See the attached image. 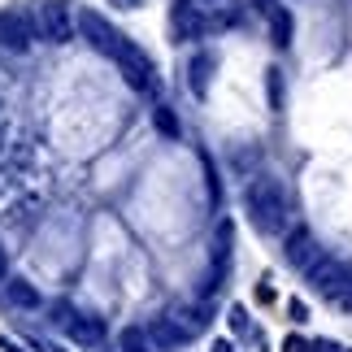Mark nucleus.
Masks as SVG:
<instances>
[{
    "mask_svg": "<svg viewBox=\"0 0 352 352\" xmlns=\"http://www.w3.org/2000/svg\"><path fill=\"white\" fill-rule=\"evenodd\" d=\"M243 213H248L256 235H283L292 222V200L287 187L274 174H252L248 187H243Z\"/></svg>",
    "mask_w": 352,
    "mask_h": 352,
    "instance_id": "1",
    "label": "nucleus"
},
{
    "mask_svg": "<svg viewBox=\"0 0 352 352\" xmlns=\"http://www.w3.org/2000/svg\"><path fill=\"white\" fill-rule=\"evenodd\" d=\"M35 31L48 44H70L78 31V18L70 13V0H39L35 5Z\"/></svg>",
    "mask_w": 352,
    "mask_h": 352,
    "instance_id": "2",
    "label": "nucleus"
},
{
    "mask_svg": "<svg viewBox=\"0 0 352 352\" xmlns=\"http://www.w3.org/2000/svg\"><path fill=\"white\" fill-rule=\"evenodd\" d=\"M113 61H118V74L126 78L135 91H153V87H157V65H153V57H148L140 44H131L126 35H122Z\"/></svg>",
    "mask_w": 352,
    "mask_h": 352,
    "instance_id": "3",
    "label": "nucleus"
},
{
    "mask_svg": "<svg viewBox=\"0 0 352 352\" xmlns=\"http://www.w3.org/2000/svg\"><path fill=\"white\" fill-rule=\"evenodd\" d=\"M305 283H309L318 296H327V300H344V292L352 287V270H348L344 261H335V256L322 252L318 261L305 270Z\"/></svg>",
    "mask_w": 352,
    "mask_h": 352,
    "instance_id": "4",
    "label": "nucleus"
},
{
    "mask_svg": "<svg viewBox=\"0 0 352 352\" xmlns=\"http://www.w3.org/2000/svg\"><path fill=\"white\" fill-rule=\"evenodd\" d=\"M52 314H57V322H61L65 331H70V340H74L78 348H100V344H104V322H100V318H91V314H74L70 305H57Z\"/></svg>",
    "mask_w": 352,
    "mask_h": 352,
    "instance_id": "5",
    "label": "nucleus"
},
{
    "mask_svg": "<svg viewBox=\"0 0 352 352\" xmlns=\"http://www.w3.org/2000/svg\"><path fill=\"white\" fill-rule=\"evenodd\" d=\"M74 18H78V35H83V39H87V44L96 48V52H104V57H113V52H118V44H122V31H113V26L104 22L96 9H83V13H74Z\"/></svg>",
    "mask_w": 352,
    "mask_h": 352,
    "instance_id": "6",
    "label": "nucleus"
},
{
    "mask_svg": "<svg viewBox=\"0 0 352 352\" xmlns=\"http://www.w3.org/2000/svg\"><path fill=\"white\" fill-rule=\"evenodd\" d=\"M0 48H9V52L31 48V22H26L22 9H0Z\"/></svg>",
    "mask_w": 352,
    "mask_h": 352,
    "instance_id": "7",
    "label": "nucleus"
},
{
    "mask_svg": "<svg viewBox=\"0 0 352 352\" xmlns=\"http://www.w3.org/2000/svg\"><path fill=\"white\" fill-rule=\"evenodd\" d=\"M322 252H327V248H318L314 231H305V226H296V231L287 235V248H283V256H287V265H292V270H300V274H305V270L318 261Z\"/></svg>",
    "mask_w": 352,
    "mask_h": 352,
    "instance_id": "8",
    "label": "nucleus"
},
{
    "mask_svg": "<svg viewBox=\"0 0 352 352\" xmlns=\"http://www.w3.org/2000/svg\"><path fill=\"white\" fill-rule=\"evenodd\" d=\"M5 305L22 309V314H39V309H44V296H39V287L26 283V278H5Z\"/></svg>",
    "mask_w": 352,
    "mask_h": 352,
    "instance_id": "9",
    "label": "nucleus"
},
{
    "mask_svg": "<svg viewBox=\"0 0 352 352\" xmlns=\"http://www.w3.org/2000/svg\"><path fill=\"white\" fill-rule=\"evenodd\" d=\"M148 340H153V348L161 352H174V348H183L192 335H187L174 318H153V327H148Z\"/></svg>",
    "mask_w": 352,
    "mask_h": 352,
    "instance_id": "10",
    "label": "nucleus"
},
{
    "mask_svg": "<svg viewBox=\"0 0 352 352\" xmlns=\"http://www.w3.org/2000/svg\"><path fill=\"white\" fill-rule=\"evenodd\" d=\"M213 65H218V57H213V52H196V57L187 61V87H192V96H196V100H205V96H209Z\"/></svg>",
    "mask_w": 352,
    "mask_h": 352,
    "instance_id": "11",
    "label": "nucleus"
},
{
    "mask_svg": "<svg viewBox=\"0 0 352 352\" xmlns=\"http://www.w3.org/2000/svg\"><path fill=\"white\" fill-rule=\"evenodd\" d=\"M265 26H270V39H274V48H292V39H296V18H292L287 5H274V9H270Z\"/></svg>",
    "mask_w": 352,
    "mask_h": 352,
    "instance_id": "12",
    "label": "nucleus"
},
{
    "mask_svg": "<svg viewBox=\"0 0 352 352\" xmlns=\"http://www.w3.org/2000/svg\"><path fill=\"white\" fill-rule=\"evenodd\" d=\"M174 31H179V39H200L209 31V22L200 18V5H179V13H174Z\"/></svg>",
    "mask_w": 352,
    "mask_h": 352,
    "instance_id": "13",
    "label": "nucleus"
},
{
    "mask_svg": "<svg viewBox=\"0 0 352 352\" xmlns=\"http://www.w3.org/2000/svg\"><path fill=\"white\" fill-rule=\"evenodd\" d=\"M118 352H153V340H148L144 327H122L118 331Z\"/></svg>",
    "mask_w": 352,
    "mask_h": 352,
    "instance_id": "14",
    "label": "nucleus"
},
{
    "mask_svg": "<svg viewBox=\"0 0 352 352\" xmlns=\"http://www.w3.org/2000/svg\"><path fill=\"white\" fill-rule=\"evenodd\" d=\"M174 322H179L187 335H200V331L209 327V309H179V314H174Z\"/></svg>",
    "mask_w": 352,
    "mask_h": 352,
    "instance_id": "15",
    "label": "nucleus"
},
{
    "mask_svg": "<svg viewBox=\"0 0 352 352\" xmlns=\"http://www.w3.org/2000/svg\"><path fill=\"white\" fill-rule=\"evenodd\" d=\"M153 122H157V131H161V135L179 140V118H174V109H170V104H157V109H153Z\"/></svg>",
    "mask_w": 352,
    "mask_h": 352,
    "instance_id": "16",
    "label": "nucleus"
},
{
    "mask_svg": "<svg viewBox=\"0 0 352 352\" xmlns=\"http://www.w3.org/2000/svg\"><path fill=\"white\" fill-rule=\"evenodd\" d=\"M226 322H231V331H235V335H252V322H248V309H239V305H235V309H231V318H226Z\"/></svg>",
    "mask_w": 352,
    "mask_h": 352,
    "instance_id": "17",
    "label": "nucleus"
},
{
    "mask_svg": "<svg viewBox=\"0 0 352 352\" xmlns=\"http://www.w3.org/2000/svg\"><path fill=\"white\" fill-rule=\"evenodd\" d=\"M265 83H270V100H274V109H278L283 104V70H270Z\"/></svg>",
    "mask_w": 352,
    "mask_h": 352,
    "instance_id": "18",
    "label": "nucleus"
},
{
    "mask_svg": "<svg viewBox=\"0 0 352 352\" xmlns=\"http://www.w3.org/2000/svg\"><path fill=\"white\" fill-rule=\"evenodd\" d=\"M287 314H292V322H309V309H305V300H292V305H287Z\"/></svg>",
    "mask_w": 352,
    "mask_h": 352,
    "instance_id": "19",
    "label": "nucleus"
},
{
    "mask_svg": "<svg viewBox=\"0 0 352 352\" xmlns=\"http://www.w3.org/2000/svg\"><path fill=\"white\" fill-rule=\"evenodd\" d=\"M274 5H278V0H252V9L261 13V18H270V9H274Z\"/></svg>",
    "mask_w": 352,
    "mask_h": 352,
    "instance_id": "20",
    "label": "nucleus"
},
{
    "mask_svg": "<svg viewBox=\"0 0 352 352\" xmlns=\"http://www.w3.org/2000/svg\"><path fill=\"white\" fill-rule=\"evenodd\" d=\"M283 352H309V344H305V340H296V335H292V340L283 344Z\"/></svg>",
    "mask_w": 352,
    "mask_h": 352,
    "instance_id": "21",
    "label": "nucleus"
},
{
    "mask_svg": "<svg viewBox=\"0 0 352 352\" xmlns=\"http://www.w3.org/2000/svg\"><path fill=\"white\" fill-rule=\"evenodd\" d=\"M309 352H344V348H340V344H331V340H318Z\"/></svg>",
    "mask_w": 352,
    "mask_h": 352,
    "instance_id": "22",
    "label": "nucleus"
},
{
    "mask_svg": "<svg viewBox=\"0 0 352 352\" xmlns=\"http://www.w3.org/2000/svg\"><path fill=\"white\" fill-rule=\"evenodd\" d=\"M9 278V252H5V243H0V283Z\"/></svg>",
    "mask_w": 352,
    "mask_h": 352,
    "instance_id": "23",
    "label": "nucleus"
},
{
    "mask_svg": "<svg viewBox=\"0 0 352 352\" xmlns=\"http://www.w3.org/2000/svg\"><path fill=\"white\" fill-rule=\"evenodd\" d=\"M0 352H26V348H22V344H13L9 335H0Z\"/></svg>",
    "mask_w": 352,
    "mask_h": 352,
    "instance_id": "24",
    "label": "nucleus"
},
{
    "mask_svg": "<svg viewBox=\"0 0 352 352\" xmlns=\"http://www.w3.org/2000/svg\"><path fill=\"white\" fill-rule=\"evenodd\" d=\"M9 192H13V179H9V174H5V170H0V200H5Z\"/></svg>",
    "mask_w": 352,
    "mask_h": 352,
    "instance_id": "25",
    "label": "nucleus"
},
{
    "mask_svg": "<svg viewBox=\"0 0 352 352\" xmlns=\"http://www.w3.org/2000/svg\"><path fill=\"white\" fill-rule=\"evenodd\" d=\"M5 140H9V122L0 118V148H5Z\"/></svg>",
    "mask_w": 352,
    "mask_h": 352,
    "instance_id": "26",
    "label": "nucleus"
},
{
    "mask_svg": "<svg viewBox=\"0 0 352 352\" xmlns=\"http://www.w3.org/2000/svg\"><path fill=\"white\" fill-rule=\"evenodd\" d=\"M118 5H122V9H140L144 0H118Z\"/></svg>",
    "mask_w": 352,
    "mask_h": 352,
    "instance_id": "27",
    "label": "nucleus"
},
{
    "mask_svg": "<svg viewBox=\"0 0 352 352\" xmlns=\"http://www.w3.org/2000/svg\"><path fill=\"white\" fill-rule=\"evenodd\" d=\"M39 352H65L61 344H39Z\"/></svg>",
    "mask_w": 352,
    "mask_h": 352,
    "instance_id": "28",
    "label": "nucleus"
},
{
    "mask_svg": "<svg viewBox=\"0 0 352 352\" xmlns=\"http://www.w3.org/2000/svg\"><path fill=\"white\" fill-rule=\"evenodd\" d=\"M213 352H231V344H226V340H218V344H213Z\"/></svg>",
    "mask_w": 352,
    "mask_h": 352,
    "instance_id": "29",
    "label": "nucleus"
},
{
    "mask_svg": "<svg viewBox=\"0 0 352 352\" xmlns=\"http://www.w3.org/2000/svg\"><path fill=\"white\" fill-rule=\"evenodd\" d=\"M196 5H200V9H209V5H222V0H196Z\"/></svg>",
    "mask_w": 352,
    "mask_h": 352,
    "instance_id": "30",
    "label": "nucleus"
},
{
    "mask_svg": "<svg viewBox=\"0 0 352 352\" xmlns=\"http://www.w3.org/2000/svg\"><path fill=\"white\" fill-rule=\"evenodd\" d=\"M344 352H348V348H344Z\"/></svg>",
    "mask_w": 352,
    "mask_h": 352,
    "instance_id": "31",
    "label": "nucleus"
}]
</instances>
